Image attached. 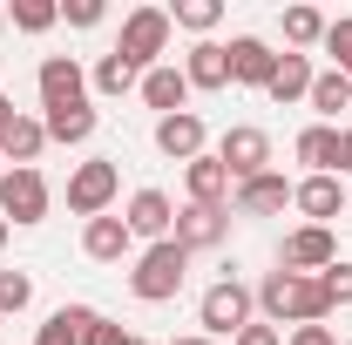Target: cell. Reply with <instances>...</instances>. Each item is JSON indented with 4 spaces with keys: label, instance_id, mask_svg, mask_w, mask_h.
Instances as JSON below:
<instances>
[{
    "label": "cell",
    "instance_id": "31",
    "mask_svg": "<svg viewBox=\"0 0 352 345\" xmlns=\"http://www.w3.org/2000/svg\"><path fill=\"white\" fill-rule=\"evenodd\" d=\"M82 345H129V332L116 318H102L95 304H82Z\"/></svg>",
    "mask_w": 352,
    "mask_h": 345
},
{
    "label": "cell",
    "instance_id": "11",
    "mask_svg": "<svg viewBox=\"0 0 352 345\" xmlns=\"http://www.w3.org/2000/svg\"><path fill=\"white\" fill-rule=\"evenodd\" d=\"M122 223H129V237H142V244H163V237L176 230V203H170V190H135L129 210H122Z\"/></svg>",
    "mask_w": 352,
    "mask_h": 345
},
{
    "label": "cell",
    "instance_id": "13",
    "mask_svg": "<svg viewBox=\"0 0 352 345\" xmlns=\"http://www.w3.org/2000/svg\"><path fill=\"white\" fill-rule=\"evenodd\" d=\"M285 203H292V183H285L278 170H264V176H251V183L230 190V210L237 216H278Z\"/></svg>",
    "mask_w": 352,
    "mask_h": 345
},
{
    "label": "cell",
    "instance_id": "41",
    "mask_svg": "<svg viewBox=\"0 0 352 345\" xmlns=\"http://www.w3.org/2000/svg\"><path fill=\"white\" fill-rule=\"evenodd\" d=\"M0 27H7V7H0Z\"/></svg>",
    "mask_w": 352,
    "mask_h": 345
},
{
    "label": "cell",
    "instance_id": "16",
    "mask_svg": "<svg viewBox=\"0 0 352 345\" xmlns=\"http://www.w3.org/2000/svg\"><path fill=\"white\" fill-rule=\"evenodd\" d=\"M183 82L204 88V95L230 88V47H223V41H197L190 54H183Z\"/></svg>",
    "mask_w": 352,
    "mask_h": 345
},
{
    "label": "cell",
    "instance_id": "30",
    "mask_svg": "<svg viewBox=\"0 0 352 345\" xmlns=\"http://www.w3.org/2000/svg\"><path fill=\"white\" fill-rule=\"evenodd\" d=\"M28 304H34V278L28 271H0V318H14Z\"/></svg>",
    "mask_w": 352,
    "mask_h": 345
},
{
    "label": "cell",
    "instance_id": "19",
    "mask_svg": "<svg viewBox=\"0 0 352 345\" xmlns=\"http://www.w3.org/2000/svg\"><path fill=\"white\" fill-rule=\"evenodd\" d=\"M41 149H47L41 115H14V122L0 129V156H7L14 170H34V163H41Z\"/></svg>",
    "mask_w": 352,
    "mask_h": 345
},
{
    "label": "cell",
    "instance_id": "10",
    "mask_svg": "<svg viewBox=\"0 0 352 345\" xmlns=\"http://www.w3.org/2000/svg\"><path fill=\"white\" fill-rule=\"evenodd\" d=\"M34 88H41V109H75V102H88V75H82L75 54H47Z\"/></svg>",
    "mask_w": 352,
    "mask_h": 345
},
{
    "label": "cell",
    "instance_id": "24",
    "mask_svg": "<svg viewBox=\"0 0 352 345\" xmlns=\"http://www.w3.org/2000/svg\"><path fill=\"white\" fill-rule=\"evenodd\" d=\"M305 102L318 109V122H332V129H339V115L352 109V82L339 75V68H325V75L311 82V95H305Z\"/></svg>",
    "mask_w": 352,
    "mask_h": 345
},
{
    "label": "cell",
    "instance_id": "20",
    "mask_svg": "<svg viewBox=\"0 0 352 345\" xmlns=\"http://www.w3.org/2000/svg\"><path fill=\"white\" fill-rule=\"evenodd\" d=\"M142 102L156 109V122H163V115H183V109H190V82H183V68H170V61L149 68V75H142Z\"/></svg>",
    "mask_w": 352,
    "mask_h": 345
},
{
    "label": "cell",
    "instance_id": "28",
    "mask_svg": "<svg viewBox=\"0 0 352 345\" xmlns=\"http://www.w3.org/2000/svg\"><path fill=\"white\" fill-rule=\"evenodd\" d=\"M7 21H14L21 34H47V27L61 21V0H14V7H7Z\"/></svg>",
    "mask_w": 352,
    "mask_h": 345
},
{
    "label": "cell",
    "instance_id": "29",
    "mask_svg": "<svg viewBox=\"0 0 352 345\" xmlns=\"http://www.w3.org/2000/svg\"><path fill=\"white\" fill-rule=\"evenodd\" d=\"M34 345H82V304H61L41 332H34Z\"/></svg>",
    "mask_w": 352,
    "mask_h": 345
},
{
    "label": "cell",
    "instance_id": "6",
    "mask_svg": "<svg viewBox=\"0 0 352 345\" xmlns=\"http://www.w3.org/2000/svg\"><path fill=\"white\" fill-rule=\"evenodd\" d=\"M47 203H54V190H47L41 170H7V176H0V216H7V223L28 230V223L47 216Z\"/></svg>",
    "mask_w": 352,
    "mask_h": 345
},
{
    "label": "cell",
    "instance_id": "35",
    "mask_svg": "<svg viewBox=\"0 0 352 345\" xmlns=\"http://www.w3.org/2000/svg\"><path fill=\"white\" fill-rule=\"evenodd\" d=\"M230 345H285V332H278V325H258V318H251V325H244V332H237Z\"/></svg>",
    "mask_w": 352,
    "mask_h": 345
},
{
    "label": "cell",
    "instance_id": "5",
    "mask_svg": "<svg viewBox=\"0 0 352 345\" xmlns=\"http://www.w3.org/2000/svg\"><path fill=\"white\" fill-rule=\"evenodd\" d=\"M116 197H122V170H116L109 156L75 163V176H68V210H75V216H109Z\"/></svg>",
    "mask_w": 352,
    "mask_h": 345
},
{
    "label": "cell",
    "instance_id": "32",
    "mask_svg": "<svg viewBox=\"0 0 352 345\" xmlns=\"http://www.w3.org/2000/svg\"><path fill=\"white\" fill-rule=\"evenodd\" d=\"M318 47L332 54V68L352 82V21H325V41H318Z\"/></svg>",
    "mask_w": 352,
    "mask_h": 345
},
{
    "label": "cell",
    "instance_id": "23",
    "mask_svg": "<svg viewBox=\"0 0 352 345\" xmlns=\"http://www.w3.org/2000/svg\"><path fill=\"white\" fill-rule=\"evenodd\" d=\"M298 163H305L311 176H339V129H332V122L298 129Z\"/></svg>",
    "mask_w": 352,
    "mask_h": 345
},
{
    "label": "cell",
    "instance_id": "39",
    "mask_svg": "<svg viewBox=\"0 0 352 345\" xmlns=\"http://www.w3.org/2000/svg\"><path fill=\"white\" fill-rule=\"evenodd\" d=\"M176 345H217V339H204V332H197V339H176Z\"/></svg>",
    "mask_w": 352,
    "mask_h": 345
},
{
    "label": "cell",
    "instance_id": "21",
    "mask_svg": "<svg viewBox=\"0 0 352 345\" xmlns=\"http://www.w3.org/2000/svg\"><path fill=\"white\" fill-rule=\"evenodd\" d=\"M311 82H318V68H311V54H278V75H271V102L278 109H292V102H305L311 95Z\"/></svg>",
    "mask_w": 352,
    "mask_h": 345
},
{
    "label": "cell",
    "instance_id": "3",
    "mask_svg": "<svg viewBox=\"0 0 352 345\" xmlns=\"http://www.w3.org/2000/svg\"><path fill=\"white\" fill-rule=\"evenodd\" d=\"M251 311H258V291L237 285V278H217V285L197 298V325H204V339H237V332L251 325Z\"/></svg>",
    "mask_w": 352,
    "mask_h": 345
},
{
    "label": "cell",
    "instance_id": "43",
    "mask_svg": "<svg viewBox=\"0 0 352 345\" xmlns=\"http://www.w3.org/2000/svg\"><path fill=\"white\" fill-rule=\"evenodd\" d=\"M0 163H7V156H0ZM0 176H7V170H0Z\"/></svg>",
    "mask_w": 352,
    "mask_h": 345
},
{
    "label": "cell",
    "instance_id": "44",
    "mask_svg": "<svg viewBox=\"0 0 352 345\" xmlns=\"http://www.w3.org/2000/svg\"><path fill=\"white\" fill-rule=\"evenodd\" d=\"M0 325H7V318H0Z\"/></svg>",
    "mask_w": 352,
    "mask_h": 345
},
{
    "label": "cell",
    "instance_id": "15",
    "mask_svg": "<svg viewBox=\"0 0 352 345\" xmlns=\"http://www.w3.org/2000/svg\"><path fill=\"white\" fill-rule=\"evenodd\" d=\"M156 149H163L170 163H197V156H204V115H197V109L163 115V122H156Z\"/></svg>",
    "mask_w": 352,
    "mask_h": 345
},
{
    "label": "cell",
    "instance_id": "37",
    "mask_svg": "<svg viewBox=\"0 0 352 345\" xmlns=\"http://www.w3.org/2000/svg\"><path fill=\"white\" fill-rule=\"evenodd\" d=\"M339 176H352V129H339Z\"/></svg>",
    "mask_w": 352,
    "mask_h": 345
},
{
    "label": "cell",
    "instance_id": "27",
    "mask_svg": "<svg viewBox=\"0 0 352 345\" xmlns=\"http://www.w3.org/2000/svg\"><path fill=\"white\" fill-rule=\"evenodd\" d=\"M88 88H95V95H129V88H142V75H135L122 54H102L95 75H88Z\"/></svg>",
    "mask_w": 352,
    "mask_h": 345
},
{
    "label": "cell",
    "instance_id": "12",
    "mask_svg": "<svg viewBox=\"0 0 352 345\" xmlns=\"http://www.w3.org/2000/svg\"><path fill=\"white\" fill-rule=\"evenodd\" d=\"M292 210H305V223H325V230H332V216L346 210V183H339V176H305V183H292Z\"/></svg>",
    "mask_w": 352,
    "mask_h": 345
},
{
    "label": "cell",
    "instance_id": "9",
    "mask_svg": "<svg viewBox=\"0 0 352 345\" xmlns=\"http://www.w3.org/2000/svg\"><path fill=\"white\" fill-rule=\"evenodd\" d=\"M170 237L190 251V258H197V251H217L223 237H230V203H183Z\"/></svg>",
    "mask_w": 352,
    "mask_h": 345
},
{
    "label": "cell",
    "instance_id": "14",
    "mask_svg": "<svg viewBox=\"0 0 352 345\" xmlns=\"http://www.w3.org/2000/svg\"><path fill=\"white\" fill-rule=\"evenodd\" d=\"M230 190L237 183H230V170H223L210 149L197 163H183V203H230Z\"/></svg>",
    "mask_w": 352,
    "mask_h": 345
},
{
    "label": "cell",
    "instance_id": "25",
    "mask_svg": "<svg viewBox=\"0 0 352 345\" xmlns=\"http://www.w3.org/2000/svg\"><path fill=\"white\" fill-rule=\"evenodd\" d=\"M217 21H223V0H176V7H170V27L197 34V41H204V34H210Z\"/></svg>",
    "mask_w": 352,
    "mask_h": 345
},
{
    "label": "cell",
    "instance_id": "4",
    "mask_svg": "<svg viewBox=\"0 0 352 345\" xmlns=\"http://www.w3.org/2000/svg\"><path fill=\"white\" fill-rule=\"evenodd\" d=\"M163 47H170V7H135L129 21H122L116 54L129 61L135 75H149V68H163Z\"/></svg>",
    "mask_w": 352,
    "mask_h": 345
},
{
    "label": "cell",
    "instance_id": "2",
    "mask_svg": "<svg viewBox=\"0 0 352 345\" xmlns=\"http://www.w3.org/2000/svg\"><path fill=\"white\" fill-rule=\"evenodd\" d=\"M183 271H190V251H183L176 237H163V244H149V251L135 258L129 291H135L142 304H170L176 291H183Z\"/></svg>",
    "mask_w": 352,
    "mask_h": 345
},
{
    "label": "cell",
    "instance_id": "17",
    "mask_svg": "<svg viewBox=\"0 0 352 345\" xmlns=\"http://www.w3.org/2000/svg\"><path fill=\"white\" fill-rule=\"evenodd\" d=\"M82 251L95 264H122L135 251V237H129V223H122V216H88L82 223Z\"/></svg>",
    "mask_w": 352,
    "mask_h": 345
},
{
    "label": "cell",
    "instance_id": "33",
    "mask_svg": "<svg viewBox=\"0 0 352 345\" xmlns=\"http://www.w3.org/2000/svg\"><path fill=\"white\" fill-rule=\"evenodd\" d=\"M318 291H325V304H332V311H339V304H352V264H346V258L325 264V271H318Z\"/></svg>",
    "mask_w": 352,
    "mask_h": 345
},
{
    "label": "cell",
    "instance_id": "40",
    "mask_svg": "<svg viewBox=\"0 0 352 345\" xmlns=\"http://www.w3.org/2000/svg\"><path fill=\"white\" fill-rule=\"evenodd\" d=\"M7 230H14V223H7V216H0V251H7Z\"/></svg>",
    "mask_w": 352,
    "mask_h": 345
},
{
    "label": "cell",
    "instance_id": "45",
    "mask_svg": "<svg viewBox=\"0 0 352 345\" xmlns=\"http://www.w3.org/2000/svg\"><path fill=\"white\" fill-rule=\"evenodd\" d=\"M346 345H352V339H346Z\"/></svg>",
    "mask_w": 352,
    "mask_h": 345
},
{
    "label": "cell",
    "instance_id": "36",
    "mask_svg": "<svg viewBox=\"0 0 352 345\" xmlns=\"http://www.w3.org/2000/svg\"><path fill=\"white\" fill-rule=\"evenodd\" d=\"M285 345H339V339H332V325H292Z\"/></svg>",
    "mask_w": 352,
    "mask_h": 345
},
{
    "label": "cell",
    "instance_id": "1",
    "mask_svg": "<svg viewBox=\"0 0 352 345\" xmlns=\"http://www.w3.org/2000/svg\"><path fill=\"white\" fill-rule=\"evenodd\" d=\"M258 304H264V325H325L332 318L318 278H298V271H264Z\"/></svg>",
    "mask_w": 352,
    "mask_h": 345
},
{
    "label": "cell",
    "instance_id": "38",
    "mask_svg": "<svg viewBox=\"0 0 352 345\" xmlns=\"http://www.w3.org/2000/svg\"><path fill=\"white\" fill-rule=\"evenodd\" d=\"M14 115H21V109H14V102H7V95H0V129H7V122H14Z\"/></svg>",
    "mask_w": 352,
    "mask_h": 345
},
{
    "label": "cell",
    "instance_id": "26",
    "mask_svg": "<svg viewBox=\"0 0 352 345\" xmlns=\"http://www.w3.org/2000/svg\"><path fill=\"white\" fill-rule=\"evenodd\" d=\"M285 41H292V54L318 47L325 41V14H318V7H285Z\"/></svg>",
    "mask_w": 352,
    "mask_h": 345
},
{
    "label": "cell",
    "instance_id": "18",
    "mask_svg": "<svg viewBox=\"0 0 352 345\" xmlns=\"http://www.w3.org/2000/svg\"><path fill=\"white\" fill-rule=\"evenodd\" d=\"M271 75H278V54H271L258 34H237V41H230V82H244V88H271Z\"/></svg>",
    "mask_w": 352,
    "mask_h": 345
},
{
    "label": "cell",
    "instance_id": "8",
    "mask_svg": "<svg viewBox=\"0 0 352 345\" xmlns=\"http://www.w3.org/2000/svg\"><path fill=\"white\" fill-rule=\"evenodd\" d=\"M217 163L230 170V183H251V176H264V170H271V135H264V129H251V122L223 129Z\"/></svg>",
    "mask_w": 352,
    "mask_h": 345
},
{
    "label": "cell",
    "instance_id": "42",
    "mask_svg": "<svg viewBox=\"0 0 352 345\" xmlns=\"http://www.w3.org/2000/svg\"><path fill=\"white\" fill-rule=\"evenodd\" d=\"M129 345H149V339H129Z\"/></svg>",
    "mask_w": 352,
    "mask_h": 345
},
{
    "label": "cell",
    "instance_id": "22",
    "mask_svg": "<svg viewBox=\"0 0 352 345\" xmlns=\"http://www.w3.org/2000/svg\"><path fill=\"white\" fill-rule=\"evenodd\" d=\"M41 129H47V142H68V149H82L88 135L102 129V115H95L88 102H75V109H47V115H41Z\"/></svg>",
    "mask_w": 352,
    "mask_h": 345
},
{
    "label": "cell",
    "instance_id": "34",
    "mask_svg": "<svg viewBox=\"0 0 352 345\" xmlns=\"http://www.w3.org/2000/svg\"><path fill=\"white\" fill-rule=\"evenodd\" d=\"M102 14H109L102 0H61V21L68 27H102Z\"/></svg>",
    "mask_w": 352,
    "mask_h": 345
},
{
    "label": "cell",
    "instance_id": "7",
    "mask_svg": "<svg viewBox=\"0 0 352 345\" xmlns=\"http://www.w3.org/2000/svg\"><path fill=\"white\" fill-rule=\"evenodd\" d=\"M325 264H339V237L325 223H298L285 237V251H278V271H298V278H318Z\"/></svg>",
    "mask_w": 352,
    "mask_h": 345
}]
</instances>
